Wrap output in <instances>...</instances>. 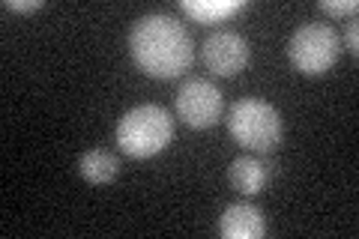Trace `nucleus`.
Instances as JSON below:
<instances>
[{
  "label": "nucleus",
  "instance_id": "f257e3e1",
  "mask_svg": "<svg viewBox=\"0 0 359 239\" xmlns=\"http://www.w3.org/2000/svg\"><path fill=\"white\" fill-rule=\"evenodd\" d=\"M129 51L138 69L150 78H177L192 66L195 45L189 30L177 18L150 13L138 18L129 30Z\"/></svg>",
  "mask_w": 359,
  "mask_h": 239
},
{
  "label": "nucleus",
  "instance_id": "f03ea898",
  "mask_svg": "<svg viewBox=\"0 0 359 239\" xmlns=\"http://www.w3.org/2000/svg\"><path fill=\"white\" fill-rule=\"evenodd\" d=\"M174 138V117L162 105H138L117 123V144L132 158H150L162 153Z\"/></svg>",
  "mask_w": 359,
  "mask_h": 239
},
{
  "label": "nucleus",
  "instance_id": "7ed1b4c3",
  "mask_svg": "<svg viewBox=\"0 0 359 239\" xmlns=\"http://www.w3.org/2000/svg\"><path fill=\"white\" fill-rule=\"evenodd\" d=\"M228 129L233 141L252 153H273L282 144V114L266 99H240L231 105Z\"/></svg>",
  "mask_w": 359,
  "mask_h": 239
},
{
  "label": "nucleus",
  "instance_id": "20e7f679",
  "mask_svg": "<svg viewBox=\"0 0 359 239\" xmlns=\"http://www.w3.org/2000/svg\"><path fill=\"white\" fill-rule=\"evenodd\" d=\"M339 54H341L339 33L330 25H323V21H309V25L297 27L287 42L290 63H294L302 75H311V78L330 72L335 60H339Z\"/></svg>",
  "mask_w": 359,
  "mask_h": 239
},
{
  "label": "nucleus",
  "instance_id": "39448f33",
  "mask_svg": "<svg viewBox=\"0 0 359 239\" xmlns=\"http://www.w3.org/2000/svg\"><path fill=\"white\" fill-rule=\"evenodd\" d=\"M174 105H177V114L186 126L210 129L212 123L222 117L224 99H222V90L216 84L204 81V78H192V81H186L183 87H180Z\"/></svg>",
  "mask_w": 359,
  "mask_h": 239
},
{
  "label": "nucleus",
  "instance_id": "423d86ee",
  "mask_svg": "<svg viewBox=\"0 0 359 239\" xmlns=\"http://www.w3.org/2000/svg\"><path fill=\"white\" fill-rule=\"evenodd\" d=\"M249 63V42L233 30H216L204 39V66L212 75L231 78Z\"/></svg>",
  "mask_w": 359,
  "mask_h": 239
},
{
  "label": "nucleus",
  "instance_id": "0eeeda50",
  "mask_svg": "<svg viewBox=\"0 0 359 239\" xmlns=\"http://www.w3.org/2000/svg\"><path fill=\"white\" fill-rule=\"evenodd\" d=\"M266 231L264 212L255 203H231L219 215V233L224 239H261Z\"/></svg>",
  "mask_w": 359,
  "mask_h": 239
},
{
  "label": "nucleus",
  "instance_id": "6e6552de",
  "mask_svg": "<svg viewBox=\"0 0 359 239\" xmlns=\"http://www.w3.org/2000/svg\"><path fill=\"white\" fill-rule=\"evenodd\" d=\"M276 168L266 162V158H257V156H240L233 158L231 168H228V183L240 191V195L252 198V195H261V191L269 186Z\"/></svg>",
  "mask_w": 359,
  "mask_h": 239
},
{
  "label": "nucleus",
  "instance_id": "1a4fd4ad",
  "mask_svg": "<svg viewBox=\"0 0 359 239\" xmlns=\"http://www.w3.org/2000/svg\"><path fill=\"white\" fill-rule=\"evenodd\" d=\"M78 174L93 186H105L120 174V158L108 150H87L78 156Z\"/></svg>",
  "mask_w": 359,
  "mask_h": 239
},
{
  "label": "nucleus",
  "instance_id": "9d476101",
  "mask_svg": "<svg viewBox=\"0 0 359 239\" xmlns=\"http://www.w3.org/2000/svg\"><path fill=\"white\" fill-rule=\"evenodd\" d=\"M243 6V0H183V13L201 21V25H216L222 18H231Z\"/></svg>",
  "mask_w": 359,
  "mask_h": 239
},
{
  "label": "nucleus",
  "instance_id": "9b49d317",
  "mask_svg": "<svg viewBox=\"0 0 359 239\" xmlns=\"http://www.w3.org/2000/svg\"><path fill=\"white\" fill-rule=\"evenodd\" d=\"M320 13H327V15H351L356 13V0H320Z\"/></svg>",
  "mask_w": 359,
  "mask_h": 239
},
{
  "label": "nucleus",
  "instance_id": "f8f14e48",
  "mask_svg": "<svg viewBox=\"0 0 359 239\" xmlns=\"http://www.w3.org/2000/svg\"><path fill=\"white\" fill-rule=\"evenodd\" d=\"M4 6L13 13H33V9H42V0H6Z\"/></svg>",
  "mask_w": 359,
  "mask_h": 239
},
{
  "label": "nucleus",
  "instance_id": "ddd939ff",
  "mask_svg": "<svg viewBox=\"0 0 359 239\" xmlns=\"http://www.w3.org/2000/svg\"><path fill=\"white\" fill-rule=\"evenodd\" d=\"M344 42H347V51H351V54H356V51H359V48H356V21H351V25H347Z\"/></svg>",
  "mask_w": 359,
  "mask_h": 239
}]
</instances>
